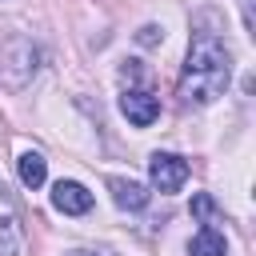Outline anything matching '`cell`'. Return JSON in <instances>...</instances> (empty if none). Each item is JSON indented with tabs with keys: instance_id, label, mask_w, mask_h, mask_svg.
I'll use <instances>...</instances> for the list:
<instances>
[{
	"instance_id": "1",
	"label": "cell",
	"mask_w": 256,
	"mask_h": 256,
	"mask_svg": "<svg viewBox=\"0 0 256 256\" xmlns=\"http://www.w3.org/2000/svg\"><path fill=\"white\" fill-rule=\"evenodd\" d=\"M232 80V56L212 32H196L188 44V60L180 72L184 104H212Z\"/></svg>"
},
{
	"instance_id": "7",
	"label": "cell",
	"mask_w": 256,
	"mask_h": 256,
	"mask_svg": "<svg viewBox=\"0 0 256 256\" xmlns=\"http://www.w3.org/2000/svg\"><path fill=\"white\" fill-rule=\"evenodd\" d=\"M16 172H20V184H24V188H40L44 176H48V164H44L40 152H24V156L16 160Z\"/></svg>"
},
{
	"instance_id": "11",
	"label": "cell",
	"mask_w": 256,
	"mask_h": 256,
	"mask_svg": "<svg viewBox=\"0 0 256 256\" xmlns=\"http://www.w3.org/2000/svg\"><path fill=\"white\" fill-rule=\"evenodd\" d=\"M68 256H96V252H68Z\"/></svg>"
},
{
	"instance_id": "3",
	"label": "cell",
	"mask_w": 256,
	"mask_h": 256,
	"mask_svg": "<svg viewBox=\"0 0 256 256\" xmlns=\"http://www.w3.org/2000/svg\"><path fill=\"white\" fill-rule=\"evenodd\" d=\"M120 112H124L136 128H148V124L160 116V100H156L148 88H128V92L120 96Z\"/></svg>"
},
{
	"instance_id": "10",
	"label": "cell",
	"mask_w": 256,
	"mask_h": 256,
	"mask_svg": "<svg viewBox=\"0 0 256 256\" xmlns=\"http://www.w3.org/2000/svg\"><path fill=\"white\" fill-rule=\"evenodd\" d=\"M156 40H160V28H156V24L140 28V44H156Z\"/></svg>"
},
{
	"instance_id": "6",
	"label": "cell",
	"mask_w": 256,
	"mask_h": 256,
	"mask_svg": "<svg viewBox=\"0 0 256 256\" xmlns=\"http://www.w3.org/2000/svg\"><path fill=\"white\" fill-rule=\"evenodd\" d=\"M108 188H112V200H116L120 208H128V212H140V208L148 204V196H152L140 180H124V176H112Z\"/></svg>"
},
{
	"instance_id": "2",
	"label": "cell",
	"mask_w": 256,
	"mask_h": 256,
	"mask_svg": "<svg viewBox=\"0 0 256 256\" xmlns=\"http://www.w3.org/2000/svg\"><path fill=\"white\" fill-rule=\"evenodd\" d=\"M148 176H152V188H160V192H180L184 180H188V160H180L176 152H152Z\"/></svg>"
},
{
	"instance_id": "9",
	"label": "cell",
	"mask_w": 256,
	"mask_h": 256,
	"mask_svg": "<svg viewBox=\"0 0 256 256\" xmlns=\"http://www.w3.org/2000/svg\"><path fill=\"white\" fill-rule=\"evenodd\" d=\"M192 212H196V216H212V212H216L212 196H192Z\"/></svg>"
},
{
	"instance_id": "4",
	"label": "cell",
	"mask_w": 256,
	"mask_h": 256,
	"mask_svg": "<svg viewBox=\"0 0 256 256\" xmlns=\"http://www.w3.org/2000/svg\"><path fill=\"white\" fill-rule=\"evenodd\" d=\"M52 204L64 216H84V212H92V192L84 184H76V180H60L52 188Z\"/></svg>"
},
{
	"instance_id": "5",
	"label": "cell",
	"mask_w": 256,
	"mask_h": 256,
	"mask_svg": "<svg viewBox=\"0 0 256 256\" xmlns=\"http://www.w3.org/2000/svg\"><path fill=\"white\" fill-rule=\"evenodd\" d=\"M20 216L8 200V192L0 188V256H20Z\"/></svg>"
},
{
	"instance_id": "8",
	"label": "cell",
	"mask_w": 256,
	"mask_h": 256,
	"mask_svg": "<svg viewBox=\"0 0 256 256\" xmlns=\"http://www.w3.org/2000/svg\"><path fill=\"white\" fill-rule=\"evenodd\" d=\"M188 252H192V256H224V232L212 228V224H204V228L192 236Z\"/></svg>"
}]
</instances>
